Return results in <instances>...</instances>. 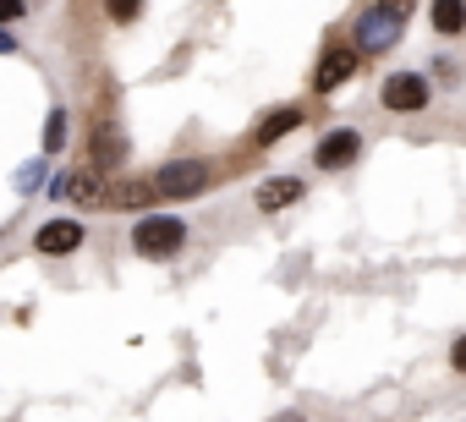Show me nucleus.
<instances>
[{"mask_svg":"<svg viewBox=\"0 0 466 422\" xmlns=\"http://www.w3.org/2000/svg\"><path fill=\"white\" fill-rule=\"evenodd\" d=\"M105 17L116 28H132V23H143V0H132V6H127V0H121V6H105Z\"/></svg>","mask_w":466,"mask_h":422,"instance_id":"2eb2a0df","label":"nucleus"},{"mask_svg":"<svg viewBox=\"0 0 466 422\" xmlns=\"http://www.w3.org/2000/svg\"><path fill=\"white\" fill-rule=\"evenodd\" d=\"M66 148V110H50V126H45V154H61Z\"/></svg>","mask_w":466,"mask_h":422,"instance_id":"4468645a","label":"nucleus"},{"mask_svg":"<svg viewBox=\"0 0 466 422\" xmlns=\"http://www.w3.org/2000/svg\"><path fill=\"white\" fill-rule=\"evenodd\" d=\"M275 422H308V417H302V411H280Z\"/></svg>","mask_w":466,"mask_h":422,"instance_id":"a211bd4d","label":"nucleus"},{"mask_svg":"<svg viewBox=\"0 0 466 422\" xmlns=\"http://www.w3.org/2000/svg\"><path fill=\"white\" fill-rule=\"evenodd\" d=\"M362 61H368V55L357 50V39H340V34H335V39L319 50V61H313V94H319V99L340 94V88L362 72Z\"/></svg>","mask_w":466,"mask_h":422,"instance_id":"7ed1b4c3","label":"nucleus"},{"mask_svg":"<svg viewBox=\"0 0 466 422\" xmlns=\"http://www.w3.org/2000/svg\"><path fill=\"white\" fill-rule=\"evenodd\" d=\"M208 181H214V165H208V159H170V165L154 170L159 197H198Z\"/></svg>","mask_w":466,"mask_h":422,"instance_id":"39448f33","label":"nucleus"},{"mask_svg":"<svg viewBox=\"0 0 466 422\" xmlns=\"http://www.w3.org/2000/svg\"><path fill=\"white\" fill-rule=\"evenodd\" d=\"M127 137H121V126L116 121H105V126H88V165L94 170H105V176H116L121 165H127Z\"/></svg>","mask_w":466,"mask_h":422,"instance_id":"6e6552de","label":"nucleus"},{"mask_svg":"<svg viewBox=\"0 0 466 422\" xmlns=\"http://www.w3.org/2000/svg\"><path fill=\"white\" fill-rule=\"evenodd\" d=\"M83 242H88V226H83L77 215H56V220H45V226L34 231V253H39V258H72Z\"/></svg>","mask_w":466,"mask_h":422,"instance_id":"423d86ee","label":"nucleus"},{"mask_svg":"<svg viewBox=\"0 0 466 422\" xmlns=\"http://www.w3.org/2000/svg\"><path fill=\"white\" fill-rule=\"evenodd\" d=\"M181 247H187V220L181 215H143L132 226V253L143 264H170V258H181Z\"/></svg>","mask_w":466,"mask_h":422,"instance_id":"f03ea898","label":"nucleus"},{"mask_svg":"<svg viewBox=\"0 0 466 422\" xmlns=\"http://www.w3.org/2000/svg\"><path fill=\"white\" fill-rule=\"evenodd\" d=\"M444 362H450V373H455V378H466V329L450 340V357H444Z\"/></svg>","mask_w":466,"mask_h":422,"instance_id":"dca6fc26","label":"nucleus"},{"mask_svg":"<svg viewBox=\"0 0 466 422\" xmlns=\"http://www.w3.org/2000/svg\"><path fill=\"white\" fill-rule=\"evenodd\" d=\"M154 197H159L154 176H127V181H116V186H110V208H148Z\"/></svg>","mask_w":466,"mask_h":422,"instance_id":"f8f14e48","label":"nucleus"},{"mask_svg":"<svg viewBox=\"0 0 466 422\" xmlns=\"http://www.w3.org/2000/svg\"><path fill=\"white\" fill-rule=\"evenodd\" d=\"M428 77H444V83H455V61H439V55H433V66H428Z\"/></svg>","mask_w":466,"mask_h":422,"instance_id":"f3484780","label":"nucleus"},{"mask_svg":"<svg viewBox=\"0 0 466 422\" xmlns=\"http://www.w3.org/2000/svg\"><path fill=\"white\" fill-rule=\"evenodd\" d=\"M61 192H66L77 208H110V181H105V170H94V165L72 170V176L61 181Z\"/></svg>","mask_w":466,"mask_h":422,"instance_id":"9d476101","label":"nucleus"},{"mask_svg":"<svg viewBox=\"0 0 466 422\" xmlns=\"http://www.w3.org/2000/svg\"><path fill=\"white\" fill-rule=\"evenodd\" d=\"M379 105H384L390 116H422V110L433 105L428 72H390V77L379 83Z\"/></svg>","mask_w":466,"mask_h":422,"instance_id":"20e7f679","label":"nucleus"},{"mask_svg":"<svg viewBox=\"0 0 466 422\" xmlns=\"http://www.w3.org/2000/svg\"><path fill=\"white\" fill-rule=\"evenodd\" d=\"M297 126H308V110H302V105H280V110H269V116L253 126V148H275V143L291 137Z\"/></svg>","mask_w":466,"mask_h":422,"instance_id":"9b49d317","label":"nucleus"},{"mask_svg":"<svg viewBox=\"0 0 466 422\" xmlns=\"http://www.w3.org/2000/svg\"><path fill=\"white\" fill-rule=\"evenodd\" d=\"M362 159V132L357 126H329L313 143V170H351Z\"/></svg>","mask_w":466,"mask_h":422,"instance_id":"0eeeda50","label":"nucleus"},{"mask_svg":"<svg viewBox=\"0 0 466 422\" xmlns=\"http://www.w3.org/2000/svg\"><path fill=\"white\" fill-rule=\"evenodd\" d=\"M428 23L439 39H461L466 34V0H439V6H428Z\"/></svg>","mask_w":466,"mask_h":422,"instance_id":"ddd939ff","label":"nucleus"},{"mask_svg":"<svg viewBox=\"0 0 466 422\" xmlns=\"http://www.w3.org/2000/svg\"><path fill=\"white\" fill-rule=\"evenodd\" d=\"M406 23H411V6H406V0L362 6V12H357V28H351V39H357V50H362V55H384V50H395V45H400Z\"/></svg>","mask_w":466,"mask_h":422,"instance_id":"f257e3e1","label":"nucleus"},{"mask_svg":"<svg viewBox=\"0 0 466 422\" xmlns=\"http://www.w3.org/2000/svg\"><path fill=\"white\" fill-rule=\"evenodd\" d=\"M302 197H308V181L302 176H269V181L253 186V203L264 208V215H286V208L302 203Z\"/></svg>","mask_w":466,"mask_h":422,"instance_id":"1a4fd4ad","label":"nucleus"}]
</instances>
